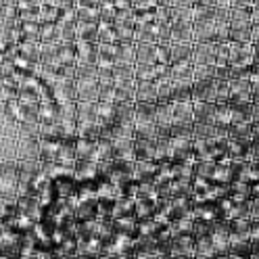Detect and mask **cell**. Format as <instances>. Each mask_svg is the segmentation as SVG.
<instances>
[{"label":"cell","mask_w":259,"mask_h":259,"mask_svg":"<svg viewBox=\"0 0 259 259\" xmlns=\"http://www.w3.org/2000/svg\"><path fill=\"white\" fill-rule=\"evenodd\" d=\"M228 25H230V42H251V9H230L228 15Z\"/></svg>","instance_id":"1"},{"label":"cell","mask_w":259,"mask_h":259,"mask_svg":"<svg viewBox=\"0 0 259 259\" xmlns=\"http://www.w3.org/2000/svg\"><path fill=\"white\" fill-rule=\"evenodd\" d=\"M228 67L253 69V44L251 42H230Z\"/></svg>","instance_id":"2"},{"label":"cell","mask_w":259,"mask_h":259,"mask_svg":"<svg viewBox=\"0 0 259 259\" xmlns=\"http://www.w3.org/2000/svg\"><path fill=\"white\" fill-rule=\"evenodd\" d=\"M117 67H121L119 44H99L96 69H99V71H115Z\"/></svg>","instance_id":"3"},{"label":"cell","mask_w":259,"mask_h":259,"mask_svg":"<svg viewBox=\"0 0 259 259\" xmlns=\"http://www.w3.org/2000/svg\"><path fill=\"white\" fill-rule=\"evenodd\" d=\"M192 103H218V82H194L192 86Z\"/></svg>","instance_id":"4"},{"label":"cell","mask_w":259,"mask_h":259,"mask_svg":"<svg viewBox=\"0 0 259 259\" xmlns=\"http://www.w3.org/2000/svg\"><path fill=\"white\" fill-rule=\"evenodd\" d=\"M215 46L213 42H199L192 48V63L194 65H213L215 67Z\"/></svg>","instance_id":"5"},{"label":"cell","mask_w":259,"mask_h":259,"mask_svg":"<svg viewBox=\"0 0 259 259\" xmlns=\"http://www.w3.org/2000/svg\"><path fill=\"white\" fill-rule=\"evenodd\" d=\"M171 44L194 46V25L192 23H171Z\"/></svg>","instance_id":"6"},{"label":"cell","mask_w":259,"mask_h":259,"mask_svg":"<svg viewBox=\"0 0 259 259\" xmlns=\"http://www.w3.org/2000/svg\"><path fill=\"white\" fill-rule=\"evenodd\" d=\"M136 65H157V44L136 42Z\"/></svg>","instance_id":"7"},{"label":"cell","mask_w":259,"mask_h":259,"mask_svg":"<svg viewBox=\"0 0 259 259\" xmlns=\"http://www.w3.org/2000/svg\"><path fill=\"white\" fill-rule=\"evenodd\" d=\"M136 103H159L155 82H136Z\"/></svg>","instance_id":"8"},{"label":"cell","mask_w":259,"mask_h":259,"mask_svg":"<svg viewBox=\"0 0 259 259\" xmlns=\"http://www.w3.org/2000/svg\"><path fill=\"white\" fill-rule=\"evenodd\" d=\"M215 103H194V123H213Z\"/></svg>","instance_id":"9"},{"label":"cell","mask_w":259,"mask_h":259,"mask_svg":"<svg viewBox=\"0 0 259 259\" xmlns=\"http://www.w3.org/2000/svg\"><path fill=\"white\" fill-rule=\"evenodd\" d=\"M77 40H84V42H99V23H84V21H77Z\"/></svg>","instance_id":"10"},{"label":"cell","mask_w":259,"mask_h":259,"mask_svg":"<svg viewBox=\"0 0 259 259\" xmlns=\"http://www.w3.org/2000/svg\"><path fill=\"white\" fill-rule=\"evenodd\" d=\"M132 7L136 13H151L159 7V0H132Z\"/></svg>","instance_id":"11"},{"label":"cell","mask_w":259,"mask_h":259,"mask_svg":"<svg viewBox=\"0 0 259 259\" xmlns=\"http://www.w3.org/2000/svg\"><path fill=\"white\" fill-rule=\"evenodd\" d=\"M249 218L253 222H259V199H253L251 201V213H249Z\"/></svg>","instance_id":"12"},{"label":"cell","mask_w":259,"mask_h":259,"mask_svg":"<svg viewBox=\"0 0 259 259\" xmlns=\"http://www.w3.org/2000/svg\"><path fill=\"white\" fill-rule=\"evenodd\" d=\"M194 5V0H171V9H188Z\"/></svg>","instance_id":"13"},{"label":"cell","mask_w":259,"mask_h":259,"mask_svg":"<svg viewBox=\"0 0 259 259\" xmlns=\"http://www.w3.org/2000/svg\"><path fill=\"white\" fill-rule=\"evenodd\" d=\"M230 9H251V0H230Z\"/></svg>","instance_id":"14"},{"label":"cell","mask_w":259,"mask_h":259,"mask_svg":"<svg viewBox=\"0 0 259 259\" xmlns=\"http://www.w3.org/2000/svg\"><path fill=\"white\" fill-rule=\"evenodd\" d=\"M253 125H259V103H253Z\"/></svg>","instance_id":"15"},{"label":"cell","mask_w":259,"mask_h":259,"mask_svg":"<svg viewBox=\"0 0 259 259\" xmlns=\"http://www.w3.org/2000/svg\"><path fill=\"white\" fill-rule=\"evenodd\" d=\"M194 5H199V7H215V0H194Z\"/></svg>","instance_id":"16"},{"label":"cell","mask_w":259,"mask_h":259,"mask_svg":"<svg viewBox=\"0 0 259 259\" xmlns=\"http://www.w3.org/2000/svg\"><path fill=\"white\" fill-rule=\"evenodd\" d=\"M249 259H259V255H251V257H249Z\"/></svg>","instance_id":"17"}]
</instances>
